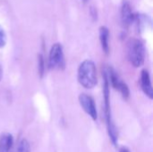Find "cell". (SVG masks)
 Here are the masks:
<instances>
[{
    "mask_svg": "<svg viewBox=\"0 0 153 152\" xmlns=\"http://www.w3.org/2000/svg\"><path fill=\"white\" fill-rule=\"evenodd\" d=\"M16 152H30V146L26 139H22L17 147Z\"/></svg>",
    "mask_w": 153,
    "mask_h": 152,
    "instance_id": "obj_11",
    "label": "cell"
},
{
    "mask_svg": "<svg viewBox=\"0 0 153 152\" xmlns=\"http://www.w3.org/2000/svg\"><path fill=\"white\" fill-rule=\"evenodd\" d=\"M100 39L103 51L108 55L109 53V30L105 26L100 28Z\"/></svg>",
    "mask_w": 153,
    "mask_h": 152,
    "instance_id": "obj_10",
    "label": "cell"
},
{
    "mask_svg": "<svg viewBox=\"0 0 153 152\" xmlns=\"http://www.w3.org/2000/svg\"><path fill=\"white\" fill-rule=\"evenodd\" d=\"M107 74H108V82H111V85L114 87V89L117 90L121 93V95L123 96L124 99H128L130 96L129 88L123 81H121V79L119 78L117 73L112 68H108L107 70Z\"/></svg>",
    "mask_w": 153,
    "mask_h": 152,
    "instance_id": "obj_5",
    "label": "cell"
},
{
    "mask_svg": "<svg viewBox=\"0 0 153 152\" xmlns=\"http://www.w3.org/2000/svg\"><path fill=\"white\" fill-rule=\"evenodd\" d=\"M48 66L51 69L64 70L65 68V60L61 44L55 43L50 49L48 56Z\"/></svg>",
    "mask_w": 153,
    "mask_h": 152,
    "instance_id": "obj_4",
    "label": "cell"
},
{
    "mask_svg": "<svg viewBox=\"0 0 153 152\" xmlns=\"http://www.w3.org/2000/svg\"><path fill=\"white\" fill-rule=\"evenodd\" d=\"M127 56L130 63L134 67L142 66L145 60V47L143 43L137 39H130L127 46Z\"/></svg>",
    "mask_w": 153,
    "mask_h": 152,
    "instance_id": "obj_3",
    "label": "cell"
},
{
    "mask_svg": "<svg viewBox=\"0 0 153 152\" xmlns=\"http://www.w3.org/2000/svg\"><path fill=\"white\" fill-rule=\"evenodd\" d=\"M119 152H130V151L127 148H126V147H121L119 149Z\"/></svg>",
    "mask_w": 153,
    "mask_h": 152,
    "instance_id": "obj_14",
    "label": "cell"
},
{
    "mask_svg": "<svg viewBox=\"0 0 153 152\" xmlns=\"http://www.w3.org/2000/svg\"><path fill=\"white\" fill-rule=\"evenodd\" d=\"M5 43H6V34L3 27L0 25V47H4Z\"/></svg>",
    "mask_w": 153,
    "mask_h": 152,
    "instance_id": "obj_12",
    "label": "cell"
},
{
    "mask_svg": "<svg viewBox=\"0 0 153 152\" xmlns=\"http://www.w3.org/2000/svg\"><path fill=\"white\" fill-rule=\"evenodd\" d=\"M135 19L128 0H124L121 6V21L125 27H128Z\"/></svg>",
    "mask_w": 153,
    "mask_h": 152,
    "instance_id": "obj_7",
    "label": "cell"
},
{
    "mask_svg": "<svg viewBox=\"0 0 153 152\" xmlns=\"http://www.w3.org/2000/svg\"><path fill=\"white\" fill-rule=\"evenodd\" d=\"M109 82L107 74V70L104 72V99H105V114H106V120H107V126L109 138L111 139L114 145H117V128L112 121L111 118V112H110V99H109Z\"/></svg>",
    "mask_w": 153,
    "mask_h": 152,
    "instance_id": "obj_2",
    "label": "cell"
},
{
    "mask_svg": "<svg viewBox=\"0 0 153 152\" xmlns=\"http://www.w3.org/2000/svg\"><path fill=\"white\" fill-rule=\"evenodd\" d=\"M39 72L40 76L42 77L43 73H44V60H43L42 56H39Z\"/></svg>",
    "mask_w": 153,
    "mask_h": 152,
    "instance_id": "obj_13",
    "label": "cell"
},
{
    "mask_svg": "<svg viewBox=\"0 0 153 152\" xmlns=\"http://www.w3.org/2000/svg\"><path fill=\"white\" fill-rule=\"evenodd\" d=\"M13 138L10 133H3L0 136V152H12Z\"/></svg>",
    "mask_w": 153,
    "mask_h": 152,
    "instance_id": "obj_9",
    "label": "cell"
},
{
    "mask_svg": "<svg viewBox=\"0 0 153 152\" xmlns=\"http://www.w3.org/2000/svg\"><path fill=\"white\" fill-rule=\"evenodd\" d=\"M141 87L144 94L150 99H153V89L151 81V76L148 71L143 70L141 73Z\"/></svg>",
    "mask_w": 153,
    "mask_h": 152,
    "instance_id": "obj_8",
    "label": "cell"
},
{
    "mask_svg": "<svg viewBox=\"0 0 153 152\" xmlns=\"http://www.w3.org/2000/svg\"><path fill=\"white\" fill-rule=\"evenodd\" d=\"M2 76H3V69H2V65L0 64V81L2 79Z\"/></svg>",
    "mask_w": 153,
    "mask_h": 152,
    "instance_id": "obj_15",
    "label": "cell"
},
{
    "mask_svg": "<svg viewBox=\"0 0 153 152\" xmlns=\"http://www.w3.org/2000/svg\"><path fill=\"white\" fill-rule=\"evenodd\" d=\"M79 103L82 108V109L85 111V113L88 116H90L92 118V120L96 121L98 118V112H97L95 101L92 99V97H91L88 94L82 93L79 96Z\"/></svg>",
    "mask_w": 153,
    "mask_h": 152,
    "instance_id": "obj_6",
    "label": "cell"
},
{
    "mask_svg": "<svg viewBox=\"0 0 153 152\" xmlns=\"http://www.w3.org/2000/svg\"><path fill=\"white\" fill-rule=\"evenodd\" d=\"M78 82L85 89H92L97 85V69L91 60H84L78 68Z\"/></svg>",
    "mask_w": 153,
    "mask_h": 152,
    "instance_id": "obj_1",
    "label": "cell"
}]
</instances>
